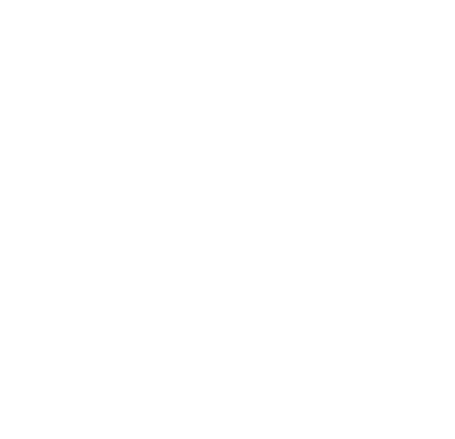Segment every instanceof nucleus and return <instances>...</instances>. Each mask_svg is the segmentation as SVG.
Segmentation results:
<instances>
[]
</instances>
